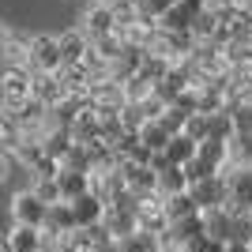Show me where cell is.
I'll use <instances>...</instances> for the list:
<instances>
[{"instance_id":"obj_15","label":"cell","mask_w":252,"mask_h":252,"mask_svg":"<svg viewBox=\"0 0 252 252\" xmlns=\"http://www.w3.org/2000/svg\"><path fill=\"white\" fill-rule=\"evenodd\" d=\"M139 139H143V147L151 151V155H162V151L169 147V132H166V125H162V121H147V125L139 128Z\"/></svg>"},{"instance_id":"obj_22","label":"cell","mask_w":252,"mask_h":252,"mask_svg":"<svg viewBox=\"0 0 252 252\" xmlns=\"http://www.w3.org/2000/svg\"><path fill=\"white\" fill-rule=\"evenodd\" d=\"M226 252H252V245H245V241H230V245H226Z\"/></svg>"},{"instance_id":"obj_16","label":"cell","mask_w":252,"mask_h":252,"mask_svg":"<svg viewBox=\"0 0 252 252\" xmlns=\"http://www.w3.org/2000/svg\"><path fill=\"white\" fill-rule=\"evenodd\" d=\"M207 215V233L219 237V241H230L233 237V211L230 207H219V211H203Z\"/></svg>"},{"instance_id":"obj_12","label":"cell","mask_w":252,"mask_h":252,"mask_svg":"<svg viewBox=\"0 0 252 252\" xmlns=\"http://www.w3.org/2000/svg\"><path fill=\"white\" fill-rule=\"evenodd\" d=\"M162 155L169 158V166L185 169L189 162H196V155H200V143H196V139H189L185 132H181V136H173V139H169V147L162 151Z\"/></svg>"},{"instance_id":"obj_6","label":"cell","mask_w":252,"mask_h":252,"mask_svg":"<svg viewBox=\"0 0 252 252\" xmlns=\"http://www.w3.org/2000/svg\"><path fill=\"white\" fill-rule=\"evenodd\" d=\"M4 245H8V252H45L49 249V233L38 230V226H19V222H11Z\"/></svg>"},{"instance_id":"obj_3","label":"cell","mask_w":252,"mask_h":252,"mask_svg":"<svg viewBox=\"0 0 252 252\" xmlns=\"http://www.w3.org/2000/svg\"><path fill=\"white\" fill-rule=\"evenodd\" d=\"M8 207H11V222H19V226H38V230H45L49 211H53L49 203H42L31 189H27V192H15Z\"/></svg>"},{"instance_id":"obj_1","label":"cell","mask_w":252,"mask_h":252,"mask_svg":"<svg viewBox=\"0 0 252 252\" xmlns=\"http://www.w3.org/2000/svg\"><path fill=\"white\" fill-rule=\"evenodd\" d=\"M31 68L34 72H64V53H61V34H34L31 38Z\"/></svg>"},{"instance_id":"obj_9","label":"cell","mask_w":252,"mask_h":252,"mask_svg":"<svg viewBox=\"0 0 252 252\" xmlns=\"http://www.w3.org/2000/svg\"><path fill=\"white\" fill-rule=\"evenodd\" d=\"M233 215H252V169H237L230 177V203Z\"/></svg>"},{"instance_id":"obj_13","label":"cell","mask_w":252,"mask_h":252,"mask_svg":"<svg viewBox=\"0 0 252 252\" xmlns=\"http://www.w3.org/2000/svg\"><path fill=\"white\" fill-rule=\"evenodd\" d=\"M91 189H94V177H91V173H72V169H64V173H61V196H64V203H75L79 196H87Z\"/></svg>"},{"instance_id":"obj_8","label":"cell","mask_w":252,"mask_h":252,"mask_svg":"<svg viewBox=\"0 0 252 252\" xmlns=\"http://www.w3.org/2000/svg\"><path fill=\"white\" fill-rule=\"evenodd\" d=\"M203 237H211L207 233V215H192V219H185V222H173V230H169V241L173 245H181V249H189V245H200Z\"/></svg>"},{"instance_id":"obj_14","label":"cell","mask_w":252,"mask_h":252,"mask_svg":"<svg viewBox=\"0 0 252 252\" xmlns=\"http://www.w3.org/2000/svg\"><path fill=\"white\" fill-rule=\"evenodd\" d=\"M166 215H169V222H185V219H192V215H200V203H196L192 189L177 192V196H166Z\"/></svg>"},{"instance_id":"obj_18","label":"cell","mask_w":252,"mask_h":252,"mask_svg":"<svg viewBox=\"0 0 252 252\" xmlns=\"http://www.w3.org/2000/svg\"><path fill=\"white\" fill-rule=\"evenodd\" d=\"M117 245H121V252H162V237H155L147 230L128 233L125 241H117Z\"/></svg>"},{"instance_id":"obj_2","label":"cell","mask_w":252,"mask_h":252,"mask_svg":"<svg viewBox=\"0 0 252 252\" xmlns=\"http://www.w3.org/2000/svg\"><path fill=\"white\" fill-rule=\"evenodd\" d=\"M79 27L87 31L91 42H98V38H105V34H117V11H113V4H109V0H91L87 11L79 15Z\"/></svg>"},{"instance_id":"obj_7","label":"cell","mask_w":252,"mask_h":252,"mask_svg":"<svg viewBox=\"0 0 252 252\" xmlns=\"http://www.w3.org/2000/svg\"><path fill=\"white\" fill-rule=\"evenodd\" d=\"M72 207H75V215H79V230H83V226H105L109 203H105V196H98L94 189L87 192V196H79Z\"/></svg>"},{"instance_id":"obj_20","label":"cell","mask_w":252,"mask_h":252,"mask_svg":"<svg viewBox=\"0 0 252 252\" xmlns=\"http://www.w3.org/2000/svg\"><path fill=\"white\" fill-rule=\"evenodd\" d=\"M211 125H215V117H211V113H192L189 121H185V136L196 139V143H207V139H211Z\"/></svg>"},{"instance_id":"obj_10","label":"cell","mask_w":252,"mask_h":252,"mask_svg":"<svg viewBox=\"0 0 252 252\" xmlns=\"http://www.w3.org/2000/svg\"><path fill=\"white\" fill-rule=\"evenodd\" d=\"M34 98L53 109V105H61L68 98V87H64V79L57 72H34Z\"/></svg>"},{"instance_id":"obj_17","label":"cell","mask_w":252,"mask_h":252,"mask_svg":"<svg viewBox=\"0 0 252 252\" xmlns=\"http://www.w3.org/2000/svg\"><path fill=\"white\" fill-rule=\"evenodd\" d=\"M189 189H192V181H189L185 169L169 166L166 173H158V192H162V196H177V192H189Z\"/></svg>"},{"instance_id":"obj_21","label":"cell","mask_w":252,"mask_h":252,"mask_svg":"<svg viewBox=\"0 0 252 252\" xmlns=\"http://www.w3.org/2000/svg\"><path fill=\"white\" fill-rule=\"evenodd\" d=\"M226 113L233 117V128H237L241 136H252V102H233Z\"/></svg>"},{"instance_id":"obj_5","label":"cell","mask_w":252,"mask_h":252,"mask_svg":"<svg viewBox=\"0 0 252 252\" xmlns=\"http://www.w3.org/2000/svg\"><path fill=\"white\" fill-rule=\"evenodd\" d=\"M121 177H125L128 192H136L139 200L158 192V173L151 169V162H121Z\"/></svg>"},{"instance_id":"obj_11","label":"cell","mask_w":252,"mask_h":252,"mask_svg":"<svg viewBox=\"0 0 252 252\" xmlns=\"http://www.w3.org/2000/svg\"><path fill=\"white\" fill-rule=\"evenodd\" d=\"M79 230V215H75L72 203H57V207L49 211V222H45V233H53V237H68V233Z\"/></svg>"},{"instance_id":"obj_4","label":"cell","mask_w":252,"mask_h":252,"mask_svg":"<svg viewBox=\"0 0 252 252\" xmlns=\"http://www.w3.org/2000/svg\"><path fill=\"white\" fill-rule=\"evenodd\" d=\"M192 196H196L200 211H219V207H226V203H230V177L215 173V177H207V181H196V185H192Z\"/></svg>"},{"instance_id":"obj_19","label":"cell","mask_w":252,"mask_h":252,"mask_svg":"<svg viewBox=\"0 0 252 252\" xmlns=\"http://www.w3.org/2000/svg\"><path fill=\"white\" fill-rule=\"evenodd\" d=\"M31 192H34V196H38L42 203H49V207L64 203V196H61V177H34Z\"/></svg>"}]
</instances>
